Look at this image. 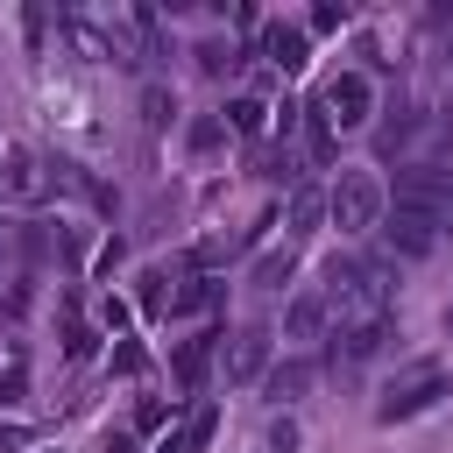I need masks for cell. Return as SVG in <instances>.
<instances>
[{
  "instance_id": "6da1fadb",
  "label": "cell",
  "mask_w": 453,
  "mask_h": 453,
  "mask_svg": "<svg viewBox=\"0 0 453 453\" xmlns=\"http://www.w3.org/2000/svg\"><path fill=\"white\" fill-rule=\"evenodd\" d=\"M326 311H340V326H368L389 319V269L382 262H326Z\"/></svg>"
},
{
  "instance_id": "7a4b0ae2",
  "label": "cell",
  "mask_w": 453,
  "mask_h": 453,
  "mask_svg": "<svg viewBox=\"0 0 453 453\" xmlns=\"http://www.w3.org/2000/svg\"><path fill=\"white\" fill-rule=\"evenodd\" d=\"M396 212H418V219H432V226H453V170H439V163H411L403 177H396V198H389Z\"/></svg>"
},
{
  "instance_id": "3957f363",
  "label": "cell",
  "mask_w": 453,
  "mask_h": 453,
  "mask_svg": "<svg viewBox=\"0 0 453 453\" xmlns=\"http://www.w3.org/2000/svg\"><path fill=\"white\" fill-rule=\"evenodd\" d=\"M326 212H333V226H340V234H368V226H382L389 198H382V184H375L368 170H347V177L326 191Z\"/></svg>"
},
{
  "instance_id": "277c9868",
  "label": "cell",
  "mask_w": 453,
  "mask_h": 453,
  "mask_svg": "<svg viewBox=\"0 0 453 453\" xmlns=\"http://www.w3.org/2000/svg\"><path fill=\"white\" fill-rule=\"evenodd\" d=\"M439 389H446V375H439V361H411V368H403V375H396V382L382 389V403H375V418H382V425H396V418H418V411H425V403H432Z\"/></svg>"
},
{
  "instance_id": "5b68a950",
  "label": "cell",
  "mask_w": 453,
  "mask_h": 453,
  "mask_svg": "<svg viewBox=\"0 0 453 453\" xmlns=\"http://www.w3.org/2000/svg\"><path fill=\"white\" fill-rule=\"evenodd\" d=\"M319 113H326L333 127H361V120L375 113V92H368V78H361V71H340V78H326V92H319Z\"/></svg>"
},
{
  "instance_id": "8992f818",
  "label": "cell",
  "mask_w": 453,
  "mask_h": 453,
  "mask_svg": "<svg viewBox=\"0 0 453 453\" xmlns=\"http://www.w3.org/2000/svg\"><path fill=\"white\" fill-rule=\"evenodd\" d=\"M382 340H389V319L340 326V333H333V368H361V361H375V354H382Z\"/></svg>"
},
{
  "instance_id": "52a82bcc",
  "label": "cell",
  "mask_w": 453,
  "mask_h": 453,
  "mask_svg": "<svg viewBox=\"0 0 453 453\" xmlns=\"http://www.w3.org/2000/svg\"><path fill=\"white\" fill-rule=\"evenodd\" d=\"M269 368V326H241L226 340V382H255Z\"/></svg>"
},
{
  "instance_id": "ba28073f",
  "label": "cell",
  "mask_w": 453,
  "mask_h": 453,
  "mask_svg": "<svg viewBox=\"0 0 453 453\" xmlns=\"http://www.w3.org/2000/svg\"><path fill=\"white\" fill-rule=\"evenodd\" d=\"M382 234H389V248H396V255H411V262L439 248V226H432V219H418V212H396V205L382 212Z\"/></svg>"
},
{
  "instance_id": "9c48e42d",
  "label": "cell",
  "mask_w": 453,
  "mask_h": 453,
  "mask_svg": "<svg viewBox=\"0 0 453 453\" xmlns=\"http://www.w3.org/2000/svg\"><path fill=\"white\" fill-rule=\"evenodd\" d=\"M311 382H319V368H311V361H276V368L262 375V389H269V403H297V396H304Z\"/></svg>"
},
{
  "instance_id": "30bf717a",
  "label": "cell",
  "mask_w": 453,
  "mask_h": 453,
  "mask_svg": "<svg viewBox=\"0 0 453 453\" xmlns=\"http://www.w3.org/2000/svg\"><path fill=\"white\" fill-rule=\"evenodd\" d=\"M319 219H326V191L297 184V191H290V205H283V226H290V241H304V234H311Z\"/></svg>"
},
{
  "instance_id": "8fae6325",
  "label": "cell",
  "mask_w": 453,
  "mask_h": 453,
  "mask_svg": "<svg viewBox=\"0 0 453 453\" xmlns=\"http://www.w3.org/2000/svg\"><path fill=\"white\" fill-rule=\"evenodd\" d=\"M283 326H290V340H319V333H326V290H304V297H290Z\"/></svg>"
},
{
  "instance_id": "7c38bea8",
  "label": "cell",
  "mask_w": 453,
  "mask_h": 453,
  "mask_svg": "<svg viewBox=\"0 0 453 453\" xmlns=\"http://www.w3.org/2000/svg\"><path fill=\"white\" fill-rule=\"evenodd\" d=\"M0 184H7V198H42V191H50V177H42V163H35V156H7Z\"/></svg>"
},
{
  "instance_id": "4fadbf2b",
  "label": "cell",
  "mask_w": 453,
  "mask_h": 453,
  "mask_svg": "<svg viewBox=\"0 0 453 453\" xmlns=\"http://www.w3.org/2000/svg\"><path fill=\"white\" fill-rule=\"evenodd\" d=\"M212 425H219V411H212V403H191V411H184V425H177V439H170L163 453H198V446L212 439Z\"/></svg>"
},
{
  "instance_id": "5bb4252c",
  "label": "cell",
  "mask_w": 453,
  "mask_h": 453,
  "mask_svg": "<svg viewBox=\"0 0 453 453\" xmlns=\"http://www.w3.org/2000/svg\"><path fill=\"white\" fill-rule=\"evenodd\" d=\"M262 57H276L283 71H297V64H304V28H297V21H276V28L262 35Z\"/></svg>"
},
{
  "instance_id": "9a60e30c",
  "label": "cell",
  "mask_w": 453,
  "mask_h": 453,
  "mask_svg": "<svg viewBox=\"0 0 453 453\" xmlns=\"http://www.w3.org/2000/svg\"><path fill=\"white\" fill-rule=\"evenodd\" d=\"M212 340H219V333H198V340H184V347H177V382H184V389H198V382H205Z\"/></svg>"
},
{
  "instance_id": "2e32d148",
  "label": "cell",
  "mask_w": 453,
  "mask_h": 453,
  "mask_svg": "<svg viewBox=\"0 0 453 453\" xmlns=\"http://www.w3.org/2000/svg\"><path fill=\"white\" fill-rule=\"evenodd\" d=\"M304 142H311V163H333V149H340V127H333L319 106H304Z\"/></svg>"
},
{
  "instance_id": "e0dca14e",
  "label": "cell",
  "mask_w": 453,
  "mask_h": 453,
  "mask_svg": "<svg viewBox=\"0 0 453 453\" xmlns=\"http://www.w3.org/2000/svg\"><path fill=\"white\" fill-rule=\"evenodd\" d=\"M212 297H219L212 276H184V290H170V311H205Z\"/></svg>"
},
{
  "instance_id": "ac0fdd59",
  "label": "cell",
  "mask_w": 453,
  "mask_h": 453,
  "mask_svg": "<svg viewBox=\"0 0 453 453\" xmlns=\"http://www.w3.org/2000/svg\"><path fill=\"white\" fill-rule=\"evenodd\" d=\"M226 120H234V134H262V127H269V106H262V99H234Z\"/></svg>"
},
{
  "instance_id": "d6986e66",
  "label": "cell",
  "mask_w": 453,
  "mask_h": 453,
  "mask_svg": "<svg viewBox=\"0 0 453 453\" xmlns=\"http://www.w3.org/2000/svg\"><path fill=\"white\" fill-rule=\"evenodd\" d=\"M255 283H262V290H283V283H290V248H283V255H262V262H255Z\"/></svg>"
},
{
  "instance_id": "ffe728a7",
  "label": "cell",
  "mask_w": 453,
  "mask_h": 453,
  "mask_svg": "<svg viewBox=\"0 0 453 453\" xmlns=\"http://www.w3.org/2000/svg\"><path fill=\"white\" fill-rule=\"evenodd\" d=\"M92 340H99V333H92V326L71 311V326H64V354H71V361H85V354H92Z\"/></svg>"
},
{
  "instance_id": "44dd1931",
  "label": "cell",
  "mask_w": 453,
  "mask_h": 453,
  "mask_svg": "<svg viewBox=\"0 0 453 453\" xmlns=\"http://www.w3.org/2000/svg\"><path fill=\"white\" fill-rule=\"evenodd\" d=\"M226 64H241L234 42H198V71H226Z\"/></svg>"
},
{
  "instance_id": "7402d4cb",
  "label": "cell",
  "mask_w": 453,
  "mask_h": 453,
  "mask_svg": "<svg viewBox=\"0 0 453 453\" xmlns=\"http://www.w3.org/2000/svg\"><path fill=\"white\" fill-rule=\"evenodd\" d=\"M142 113H149V127H163V120H170V92L149 85V92H142Z\"/></svg>"
},
{
  "instance_id": "603a6c76",
  "label": "cell",
  "mask_w": 453,
  "mask_h": 453,
  "mask_svg": "<svg viewBox=\"0 0 453 453\" xmlns=\"http://www.w3.org/2000/svg\"><path fill=\"white\" fill-rule=\"evenodd\" d=\"M163 418H170V411H163V396H142V403H134V432H156Z\"/></svg>"
},
{
  "instance_id": "cb8c5ba5",
  "label": "cell",
  "mask_w": 453,
  "mask_h": 453,
  "mask_svg": "<svg viewBox=\"0 0 453 453\" xmlns=\"http://www.w3.org/2000/svg\"><path fill=\"white\" fill-rule=\"evenodd\" d=\"M163 283H170V276H142V311H163V304H170Z\"/></svg>"
},
{
  "instance_id": "d4e9b609",
  "label": "cell",
  "mask_w": 453,
  "mask_h": 453,
  "mask_svg": "<svg viewBox=\"0 0 453 453\" xmlns=\"http://www.w3.org/2000/svg\"><path fill=\"white\" fill-rule=\"evenodd\" d=\"M297 446V425L290 418H269V453H290Z\"/></svg>"
},
{
  "instance_id": "484cf974",
  "label": "cell",
  "mask_w": 453,
  "mask_h": 453,
  "mask_svg": "<svg viewBox=\"0 0 453 453\" xmlns=\"http://www.w3.org/2000/svg\"><path fill=\"white\" fill-rule=\"evenodd\" d=\"M191 149H219V120H198L191 127Z\"/></svg>"
},
{
  "instance_id": "4316f807",
  "label": "cell",
  "mask_w": 453,
  "mask_h": 453,
  "mask_svg": "<svg viewBox=\"0 0 453 453\" xmlns=\"http://www.w3.org/2000/svg\"><path fill=\"white\" fill-rule=\"evenodd\" d=\"M21 439H28L21 425H0V446H21Z\"/></svg>"
},
{
  "instance_id": "83f0119b",
  "label": "cell",
  "mask_w": 453,
  "mask_h": 453,
  "mask_svg": "<svg viewBox=\"0 0 453 453\" xmlns=\"http://www.w3.org/2000/svg\"><path fill=\"white\" fill-rule=\"evenodd\" d=\"M106 453H142V446L134 439H106Z\"/></svg>"
},
{
  "instance_id": "f1b7e54d",
  "label": "cell",
  "mask_w": 453,
  "mask_h": 453,
  "mask_svg": "<svg viewBox=\"0 0 453 453\" xmlns=\"http://www.w3.org/2000/svg\"><path fill=\"white\" fill-rule=\"evenodd\" d=\"M446 78H453V42H446Z\"/></svg>"
},
{
  "instance_id": "f546056e",
  "label": "cell",
  "mask_w": 453,
  "mask_h": 453,
  "mask_svg": "<svg viewBox=\"0 0 453 453\" xmlns=\"http://www.w3.org/2000/svg\"><path fill=\"white\" fill-rule=\"evenodd\" d=\"M446 333H453V311H446Z\"/></svg>"
}]
</instances>
